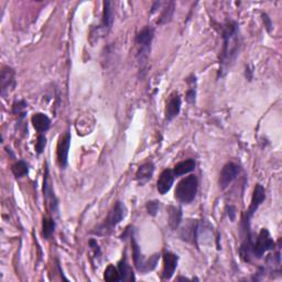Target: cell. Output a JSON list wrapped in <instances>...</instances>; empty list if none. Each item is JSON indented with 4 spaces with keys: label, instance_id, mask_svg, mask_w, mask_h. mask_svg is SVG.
<instances>
[{
    "label": "cell",
    "instance_id": "1",
    "mask_svg": "<svg viewBox=\"0 0 282 282\" xmlns=\"http://www.w3.org/2000/svg\"><path fill=\"white\" fill-rule=\"evenodd\" d=\"M222 35L224 42L222 53L219 56L218 78H222L227 72L228 68H231L241 47L240 28H238L237 22L227 21L224 23L222 26Z\"/></svg>",
    "mask_w": 282,
    "mask_h": 282
},
{
    "label": "cell",
    "instance_id": "2",
    "mask_svg": "<svg viewBox=\"0 0 282 282\" xmlns=\"http://www.w3.org/2000/svg\"><path fill=\"white\" fill-rule=\"evenodd\" d=\"M276 243L270 236L268 229L262 228L259 235H258L256 242H242L240 248V254L243 261L249 262L251 258L260 259L267 251L275 249Z\"/></svg>",
    "mask_w": 282,
    "mask_h": 282
},
{
    "label": "cell",
    "instance_id": "3",
    "mask_svg": "<svg viewBox=\"0 0 282 282\" xmlns=\"http://www.w3.org/2000/svg\"><path fill=\"white\" fill-rule=\"evenodd\" d=\"M126 213L127 209L125 204L121 202V201H117L113 206V208L109 211L104 223L102 225H99L96 228V231H94L93 233L96 234V235H102V236L109 235V234H112V232L114 231V228L116 227L123 218H125Z\"/></svg>",
    "mask_w": 282,
    "mask_h": 282
},
{
    "label": "cell",
    "instance_id": "4",
    "mask_svg": "<svg viewBox=\"0 0 282 282\" xmlns=\"http://www.w3.org/2000/svg\"><path fill=\"white\" fill-rule=\"evenodd\" d=\"M199 181L195 175H189L182 179L176 185L175 199L182 204L192 203L198 193Z\"/></svg>",
    "mask_w": 282,
    "mask_h": 282
},
{
    "label": "cell",
    "instance_id": "5",
    "mask_svg": "<svg viewBox=\"0 0 282 282\" xmlns=\"http://www.w3.org/2000/svg\"><path fill=\"white\" fill-rule=\"evenodd\" d=\"M155 38L154 28L147 26L138 32L136 36V43L138 45V61L141 66H145L151 51V43Z\"/></svg>",
    "mask_w": 282,
    "mask_h": 282
},
{
    "label": "cell",
    "instance_id": "6",
    "mask_svg": "<svg viewBox=\"0 0 282 282\" xmlns=\"http://www.w3.org/2000/svg\"><path fill=\"white\" fill-rule=\"evenodd\" d=\"M131 238V243H132V257H133V264H135L137 270L141 272V274H147V272H150L152 270L156 269V267L158 265V261L160 259L159 254H155L152 257L143 258L141 255L140 248L138 242L135 240V236L130 235Z\"/></svg>",
    "mask_w": 282,
    "mask_h": 282
},
{
    "label": "cell",
    "instance_id": "7",
    "mask_svg": "<svg viewBox=\"0 0 282 282\" xmlns=\"http://www.w3.org/2000/svg\"><path fill=\"white\" fill-rule=\"evenodd\" d=\"M266 199V191L264 189V186L261 184H257L256 188L254 190V193H252L251 202L249 207L247 209L246 217L243 219V225H245V231L247 233L246 238H252L251 237V232H250V219L254 216L255 213L257 212V209L259 208L260 205L262 204Z\"/></svg>",
    "mask_w": 282,
    "mask_h": 282
},
{
    "label": "cell",
    "instance_id": "8",
    "mask_svg": "<svg viewBox=\"0 0 282 282\" xmlns=\"http://www.w3.org/2000/svg\"><path fill=\"white\" fill-rule=\"evenodd\" d=\"M240 172H241L240 165L234 163V162H228V163L224 165L221 171V174H219V180H218L221 189L223 190L226 189L229 184H232L234 181L237 179Z\"/></svg>",
    "mask_w": 282,
    "mask_h": 282
},
{
    "label": "cell",
    "instance_id": "9",
    "mask_svg": "<svg viewBox=\"0 0 282 282\" xmlns=\"http://www.w3.org/2000/svg\"><path fill=\"white\" fill-rule=\"evenodd\" d=\"M0 83H1V95L4 97L9 92L16 87V72L12 68L3 66L0 76Z\"/></svg>",
    "mask_w": 282,
    "mask_h": 282
},
{
    "label": "cell",
    "instance_id": "10",
    "mask_svg": "<svg viewBox=\"0 0 282 282\" xmlns=\"http://www.w3.org/2000/svg\"><path fill=\"white\" fill-rule=\"evenodd\" d=\"M71 146V132H66L65 135L61 138L57 145V162L62 169H65L68 165V158L69 150Z\"/></svg>",
    "mask_w": 282,
    "mask_h": 282
},
{
    "label": "cell",
    "instance_id": "11",
    "mask_svg": "<svg viewBox=\"0 0 282 282\" xmlns=\"http://www.w3.org/2000/svg\"><path fill=\"white\" fill-rule=\"evenodd\" d=\"M181 111V97L178 92H173L170 96L165 106V119L168 121H173Z\"/></svg>",
    "mask_w": 282,
    "mask_h": 282
},
{
    "label": "cell",
    "instance_id": "12",
    "mask_svg": "<svg viewBox=\"0 0 282 282\" xmlns=\"http://www.w3.org/2000/svg\"><path fill=\"white\" fill-rule=\"evenodd\" d=\"M179 257L173 252L166 251L163 255V272H162V279L169 280L173 277L176 267H178Z\"/></svg>",
    "mask_w": 282,
    "mask_h": 282
},
{
    "label": "cell",
    "instance_id": "13",
    "mask_svg": "<svg viewBox=\"0 0 282 282\" xmlns=\"http://www.w3.org/2000/svg\"><path fill=\"white\" fill-rule=\"evenodd\" d=\"M43 195H44L46 203L50 205L52 212H57L59 203H57V199L55 198L53 189H52V186L49 182V168H47V165L45 166L44 180H43Z\"/></svg>",
    "mask_w": 282,
    "mask_h": 282
},
{
    "label": "cell",
    "instance_id": "14",
    "mask_svg": "<svg viewBox=\"0 0 282 282\" xmlns=\"http://www.w3.org/2000/svg\"><path fill=\"white\" fill-rule=\"evenodd\" d=\"M174 178L175 176L173 174V171L170 169H166L162 172L157 182L158 192H159L161 195H164L168 193L171 190L172 185H173Z\"/></svg>",
    "mask_w": 282,
    "mask_h": 282
},
{
    "label": "cell",
    "instance_id": "15",
    "mask_svg": "<svg viewBox=\"0 0 282 282\" xmlns=\"http://www.w3.org/2000/svg\"><path fill=\"white\" fill-rule=\"evenodd\" d=\"M155 164L154 162H146V163L141 164L137 170L136 173V181L140 185H145L146 183L149 182L152 179L155 173Z\"/></svg>",
    "mask_w": 282,
    "mask_h": 282
},
{
    "label": "cell",
    "instance_id": "16",
    "mask_svg": "<svg viewBox=\"0 0 282 282\" xmlns=\"http://www.w3.org/2000/svg\"><path fill=\"white\" fill-rule=\"evenodd\" d=\"M31 122L39 133H44L51 127V119L45 114L37 113L31 117Z\"/></svg>",
    "mask_w": 282,
    "mask_h": 282
},
{
    "label": "cell",
    "instance_id": "17",
    "mask_svg": "<svg viewBox=\"0 0 282 282\" xmlns=\"http://www.w3.org/2000/svg\"><path fill=\"white\" fill-rule=\"evenodd\" d=\"M114 22V12L112 9V2L111 1H105L104 2V9H103V19H102V25L98 28L99 30H102L104 33L111 30Z\"/></svg>",
    "mask_w": 282,
    "mask_h": 282
},
{
    "label": "cell",
    "instance_id": "18",
    "mask_svg": "<svg viewBox=\"0 0 282 282\" xmlns=\"http://www.w3.org/2000/svg\"><path fill=\"white\" fill-rule=\"evenodd\" d=\"M168 221L172 231H176L179 228L181 222H182V209L176 206H169Z\"/></svg>",
    "mask_w": 282,
    "mask_h": 282
},
{
    "label": "cell",
    "instance_id": "19",
    "mask_svg": "<svg viewBox=\"0 0 282 282\" xmlns=\"http://www.w3.org/2000/svg\"><path fill=\"white\" fill-rule=\"evenodd\" d=\"M195 165H197V163H195L194 159H188L179 162L172 171H173L174 176H182L192 172L195 169Z\"/></svg>",
    "mask_w": 282,
    "mask_h": 282
},
{
    "label": "cell",
    "instance_id": "20",
    "mask_svg": "<svg viewBox=\"0 0 282 282\" xmlns=\"http://www.w3.org/2000/svg\"><path fill=\"white\" fill-rule=\"evenodd\" d=\"M118 271H119V275H121V281H132V280H135V277H133V275H132L131 267L128 265L126 256H123L122 259L119 261Z\"/></svg>",
    "mask_w": 282,
    "mask_h": 282
},
{
    "label": "cell",
    "instance_id": "21",
    "mask_svg": "<svg viewBox=\"0 0 282 282\" xmlns=\"http://www.w3.org/2000/svg\"><path fill=\"white\" fill-rule=\"evenodd\" d=\"M198 229H199V225L197 222H192L191 224H189L188 226H185L182 231V234H181V237L182 240L190 242L192 241L193 242L197 243V238H198Z\"/></svg>",
    "mask_w": 282,
    "mask_h": 282
},
{
    "label": "cell",
    "instance_id": "22",
    "mask_svg": "<svg viewBox=\"0 0 282 282\" xmlns=\"http://www.w3.org/2000/svg\"><path fill=\"white\" fill-rule=\"evenodd\" d=\"M174 10H175V4L173 1L166 3L165 7L163 8V10H162L159 20H158V25H166V23H169L172 20V18H173Z\"/></svg>",
    "mask_w": 282,
    "mask_h": 282
},
{
    "label": "cell",
    "instance_id": "23",
    "mask_svg": "<svg viewBox=\"0 0 282 282\" xmlns=\"http://www.w3.org/2000/svg\"><path fill=\"white\" fill-rule=\"evenodd\" d=\"M55 231V222L53 218L44 217L42 222V234L45 240H49Z\"/></svg>",
    "mask_w": 282,
    "mask_h": 282
},
{
    "label": "cell",
    "instance_id": "24",
    "mask_svg": "<svg viewBox=\"0 0 282 282\" xmlns=\"http://www.w3.org/2000/svg\"><path fill=\"white\" fill-rule=\"evenodd\" d=\"M11 171L13 175L16 176L17 179H20L22 176H25L28 174L29 172V165L27 162H25L23 160H20L16 162V163L12 164L11 166Z\"/></svg>",
    "mask_w": 282,
    "mask_h": 282
},
{
    "label": "cell",
    "instance_id": "25",
    "mask_svg": "<svg viewBox=\"0 0 282 282\" xmlns=\"http://www.w3.org/2000/svg\"><path fill=\"white\" fill-rule=\"evenodd\" d=\"M104 279L109 282H117L121 281V275H119V271L117 268H115V266L109 265L106 270L104 272Z\"/></svg>",
    "mask_w": 282,
    "mask_h": 282
},
{
    "label": "cell",
    "instance_id": "26",
    "mask_svg": "<svg viewBox=\"0 0 282 282\" xmlns=\"http://www.w3.org/2000/svg\"><path fill=\"white\" fill-rule=\"evenodd\" d=\"M27 106L28 105L25 100H18V102H14L12 105V114L18 115V116H20V118H23L26 115Z\"/></svg>",
    "mask_w": 282,
    "mask_h": 282
},
{
    "label": "cell",
    "instance_id": "27",
    "mask_svg": "<svg viewBox=\"0 0 282 282\" xmlns=\"http://www.w3.org/2000/svg\"><path fill=\"white\" fill-rule=\"evenodd\" d=\"M160 206H161V204L159 201H149V202L146 204L147 212L148 214L151 215V216H156L158 212H159Z\"/></svg>",
    "mask_w": 282,
    "mask_h": 282
},
{
    "label": "cell",
    "instance_id": "28",
    "mask_svg": "<svg viewBox=\"0 0 282 282\" xmlns=\"http://www.w3.org/2000/svg\"><path fill=\"white\" fill-rule=\"evenodd\" d=\"M45 146H46V138L44 135H43V133H40V135L38 136V139L36 142V151L39 155H41L43 150H44Z\"/></svg>",
    "mask_w": 282,
    "mask_h": 282
},
{
    "label": "cell",
    "instance_id": "29",
    "mask_svg": "<svg viewBox=\"0 0 282 282\" xmlns=\"http://www.w3.org/2000/svg\"><path fill=\"white\" fill-rule=\"evenodd\" d=\"M89 247L90 249L93 250V254L95 258H99L100 255H102V250H100V247L98 245V242L95 240H90L89 241Z\"/></svg>",
    "mask_w": 282,
    "mask_h": 282
},
{
    "label": "cell",
    "instance_id": "30",
    "mask_svg": "<svg viewBox=\"0 0 282 282\" xmlns=\"http://www.w3.org/2000/svg\"><path fill=\"white\" fill-rule=\"evenodd\" d=\"M185 97L189 104L195 103V97H197V88H195V86H191L188 90V93H186Z\"/></svg>",
    "mask_w": 282,
    "mask_h": 282
},
{
    "label": "cell",
    "instance_id": "31",
    "mask_svg": "<svg viewBox=\"0 0 282 282\" xmlns=\"http://www.w3.org/2000/svg\"><path fill=\"white\" fill-rule=\"evenodd\" d=\"M261 18H262V21L265 23V27L267 29V31L271 32L272 30V21L271 19L269 18V16L267 13H261Z\"/></svg>",
    "mask_w": 282,
    "mask_h": 282
},
{
    "label": "cell",
    "instance_id": "32",
    "mask_svg": "<svg viewBox=\"0 0 282 282\" xmlns=\"http://www.w3.org/2000/svg\"><path fill=\"white\" fill-rule=\"evenodd\" d=\"M227 214H228V217L231 219L232 222L235 221V217H236V208L232 206V205H229L227 206Z\"/></svg>",
    "mask_w": 282,
    "mask_h": 282
},
{
    "label": "cell",
    "instance_id": "33",
    "mask_svg": "<svg viewBox=\"0 0 282 282\" xmlns=\"http://www.w3.org/2000/svg\"><path fill=\"white\" fill-rule=\"evenodd\" d=\"M245 74H246V79H247L248 81H251V80H252V71L249 69V66H247V68H246Z\"/></svg>",
    "mask_w": 282,
    "mask_h": 282
}]
</instances>
